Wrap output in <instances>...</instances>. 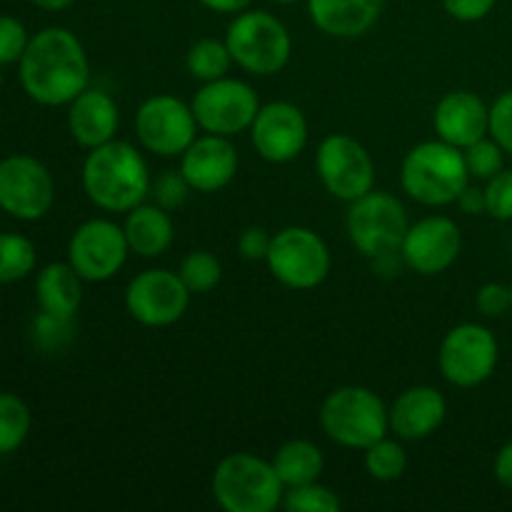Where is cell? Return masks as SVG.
Masks as SVG:
<instances>
[{
    "instance_id": "obj_1",
    "label": "cell",
    "mask_w": 512,
    "mask_h": 512,
    "mask_svg": "<svg viewBox=\"0 0 512 512\" xmlns=\"http://www.w3.org/2000/svg\"><path fill=\"white\" fill-rule=\"evenodd\" d=\"M18 73L30 100L58 108L88 88V53L78 35L68 28H45L30 38L18 63Z\"/></svg>"
},
{
    "instance_id": "obj_2",
    "label": "cell",
    "mask_w": 512,
    "mask_h": 512,
    "mask_svg": "<svg viewBox=\"0 0 512 512\" xmlns=\"http://www.w3.org/2000/svg\"><path fill=\"white\" fill-rule=\"evenodd\" d=\"M150 170L143 153L125 140H110L88 153L83 190L90 203L108 213H130L150 195Z\"/></svg>"
},
{
    "instance_id": "obj_3",
    "label": "cell",
    "mask_w": 512,
    "mask_h": 512,
    "mask_svg": "<svg viewBox=\"0 0 512 512\" xmlns=\"http://www.w3.org/2000/svg\"><path fill=\"white\" fill-rule=\"evenodd\" d=\"M400 185L415 203L425 208H445L458 203L470 185L463 150L445 140H425L403 158Z\"/></svg>"
},
{
    "instance_id": "obj_4",
    "label": "cell",
    "mask_w": 512,
    "mask_h": 512,
    "mask_svg": "<svg viewBox=\"0 0 512 512\" xmlns=\"http://www.w3.org/2000/svg\"><path fill=\"white\" fill-rule=\"evenodd\" d=\"M213 498L225 512H273L285 485L270 460L250 453L225 455L213 473Z\"/></svg>"
},
{
    "instance_id": "obj_5",
    "label": "cell",
    "mask_w": 512,
    "mask_h": 512,
    "mask_svg": "<svg viewBox=\"0 0 512 512\" xmlns=\"http://www.w3.org/2000/svg\"><path fill=\"white\" fill-rule=\"evenodd\" d=\"M320 425L333 443L365 450L388 435L390 418L378 393L363 385H343L320 405Z\"/></svg>"
},
{
    "instance_id": "obj_6",
    "label": "cell",
    "mask_w": 512,
    "mask_h": 512,
    "mask_svg": "<svg viewBox=\"0 0 512 512\" xmlns=\"http://www.w3.org/2000/svg\"><path fill=\"white\" fill-rule=\"evenodd\" d=\"M233 63L245 73L268 78L288 65L293 53V38L283 20L268 10H243L235 15L225 33Z\"/></svg>"
},
{
    "instance_id": "obj_7",
    "label": "cell",
    "mask_w": 512,
    "mask_h": 512,
    "mask_svg": "<svg viewBox=\"0 0 512 512\" xmlns=\"http://www.w3.org/2000/svg\"><path fill=\"white\" fill-rule=\"evenodd\" d=\"M345 228L353 248L373 260L378 255L400 250L410 228L408 210L395 195L370 190L363 198L350 203Z\"/></svg>"
},
{
    "instance_id": "obj_8",
    "label": "cell",
    "mask_w": 512,
    "mask_h": 512,
    "mask_svg": "<svg viewBox=\"0 0 512 512\" xmlns=\"http://www.w3.org/2000/svg\"><path fill=\"white\" fill-rule=\"evenodd\" d=\"M270 275L293 290H313L330 275V250L315 230L290 225L278 230L265 258Z\"/></svg>"
},
{
    "instance_id": "obj_9",
    "label": "cell",
    "mask_w": 512,
    "mask_h": 512,
    "mask_svg": "<svg viewBox=\"0 0 512 512\" xmlns=\"http://www.w3.org/2000/svg\"><path fill=\"white\" fill-rule=\"evenodd\" d=\"M500 360L498 338L480 323H460L448 330L438 350V368L455 388H478L495 373Z\"/></svg>"
},
{
    "instance_id": "obj_10",
    "label": "cell",
    "mask_w": 512,
    "mask_h": 512,
    "mask_svg": "<svg viewBox=\"0 0 512 512\" xmlns=\"http://www.w3.org/2000/svg\"><path fill=\"white\" fill-rule=\"evenodd\" d=\"M315 170L333 198L353 203L375 190V163L363 143L343 133L328 135L315 155Z\"/></svg>"
},
{
    "instance_id": "obj_11",
    "label": "cell",
    "mask_w": 512,
    "mask_h": 512,
    "mask_svg": "<svg viewBox=\"0 0 512 512\" xmlns=\"http://www.w3.org/2000/svg\"><path fill=\"white\" fill-rule=\"evenodd\" d=\"M193 108L175 95H153L135 113V133L148 153L160 158H180L198 138Z\"/></svg>"
},
{
    "instance_id": "obj_12",
    "label": "cell",
    "mask_w": 512,
    "mask_h": 512,
    "mask_svg": "<svg viewBox=\"0 0 512 512\" xmlns=\"http://www.w3.org/2000/svg\"><path fill=\"white\" fill-rule=\"evenodd\" d=\"M190 108H193L198 128L203 133L233 138V135L250 130L260 110V100L245 80L225 75L213 83H203Z\"/></svg>"
},
{
    "instance_id": "obj_13",
    "label": "cell",
    "mask_w": 512,
    "mask_h": 512,
    "mask_svg": "<svg viewBox=\"0 0 512 512\" xmlns=\"http://www.w3.org/2000/svg\"><path fill=\"white\" fill-rule=\"evenodd\" d=\"M130 255L123 225L105 218L85 220L68 243V263L85 283H105L115 278Z\"/></svg>"
},
{
    "instance_id": "obj_14",
    "label": "cell",
    "mask_w": 512,
    "mask_h": 512,
    "mask_svg": "<svg viewBox=\"0 0 512 512\" xmlns=\"http://www.w3.org/2000/svg\"><path fill=\"white\" fill-rule=\"evenodd\" d=\"M55 200L50 170L30 155H8L0 160V210L10 218L33 223L40 220Z\"/></svg>"
},
{
    "instance_id": "obj_15",
    "label": "cell",
    "mask_w": 512,
    "mask_h": 512,
    "mask_svg": "<svg viewBox=\"0 0 512 512\" xmlns=\"http://www.w3.org/2000/svg\"><path fill=\"white\" fill-rule=\"evenodd\" d=\"M188 305L190 290L173 270H143L125 288V310L145 328L175 325L185 315Z\"/></svg>"
},
{
    "instance_id": "obj_16",
    "label": "cell",
    "mask_w": 512,
    "mask_h": 512,
    "mask_svg": "<svg viewBox=\"0 0 512 512\" xmlns=\"http://www.w3.org/2000/svg\"><path fill=\"white\" fill-rule=\"evenodd\" d=\"M460 250H463V233L448 215L420 218L418 223L410 225L400 245L405 268L425 278L453 268L455 260L460 258Z\"/></svg>"
},
{
    "instance_id": "obj_17",
    "label": "cell",
    "mask_w": 512,
    "mask_h": 512,
    "mask_svg": "<svg viewBox=\"0 0 512 512\" xmlns=\"http://www.w3.org/2000/svg\"><path fill=\"white\" fill-rule=\"evenodd\" d=\"M250 140L260 158L268 163H290L308 145V120L295 103L273 100L268 105H260L250 125Z\"/></svg>"
},
{
    "instance_id": "obj_18",
    "label": "cell",
    "mask_w": 512,
    "mask_h": 512,
    "mask_svg": "<svg viewBox=\"0 0 512 512\" xmlns=\"http://www.w3.org/2000/svg\"><path fill=\"white\" fill-rule=\"evenodd\" d=\"M238 150L225 135H198L180 155V173L195 193H218L238 175Z\"/></svg>"
},
{
    "instance_id": "obj_19",
    "label": "cell",
    "mask_w": 512,
    "mask_h": 512,
    "mask_svg": "<svg viewBox=\"0 0 512 512\" xmlns=\"http://www.w3.org/2000/svg\"><path fill=\"white\" fill-rule=\"evenodd\" d=\"M448 415V400L433 385H413L403 390L388 408L390 430L398 435V440L418 443L430 438Z\"/></svg>"
},
{
    "instance_id": "obj_20",
    "label": "cell",
    "mask_w": 512,
    "mask_h": 512,
    "mask_svg": "<svg viewBox=\"0 0 512 512\" xmlns=\"http://www.w3.org/2000/svg\"><path fill=\"white\" fill-rule=\"evenodd\" d=\"M433 125L440 140L463 150L490 135V108L478 93L453 90L435 108Z\"/></svg>"
},
{
    "instance_id": "obj_21",
    "label": "cell",
    "mask_w": 512,
    "mask_h": 512,
    "mask_svg": "<svg viewBox=\"0 0 512 512\" xmlns=\"http://www.w3.org/2000/svg\"><path fill=\"white\" fill-rule=\"evenodd\" d=\"M118 125V103L105 90L85 88L78 98L68 103V130L75 143L83 148L93 150L115 140Z\"/></svg>"
},
{
    "instance_id": "obj_22",
    "label": "cell",
    "mask_w": 512,
    "mask_h": 512,
    "mask_svg": "<svg viewBox=\"0 0 512 512\" xmlns=\"http://www.w3.org/2000/svg\"><path fill=\"white\" fill-rule=\"evenodd\" d=\"M310 20L330 38L353 40L370 33L380 20L385 0H305Z\"/></svg>"
},
{
    "instance_id": "obj_23",
    "label": "cell",
    "mask_w": 512,
    "mask_h": 512,
    "mask_svg": "<svg viewBox=\"0 0 512 512\" xmlns=\"http://www.w3.org/2000/svg\"><path fill=\"white\" fill-rule=\"evenodd\" d=\"M125 238H128L130 253L140 258H158L173 245L175 225L170 210L155 203H140L130 213H125Z\"/></svg>"
},
{
    "instance_id": "obj_24",
    "label": "cell",
    "mask_w": 512,
    "mask_h": 512,
    "mask_svg": "<svg viewBox=\"0 0 512 512\" xmlns=\"http://www.w3.org/2000/svg\"><path fill=\"white\" fill-rule=\"evenodd\" d=\"M83 283L85 280L70 263L45 265L35 280V298L40 310L60 318H75L83 303Z\"/></svg>"
},
{
    "instance_id": "obj_25",
    "label": "cell",
    "mask_w": 512,
    "mask_h": 512,
    "mask_svg": "<svg viewBox=\"0 0 512 512\" xmlns=\"http://www.w3.org/2000/svg\"><path fill=\"white\" fill-rule=\"evenodd\" d=\"M273 468L285 488H298L320 480L325 470V455L315 443L303 438L288 440L273 453Z\"/></svg>"
},
{
    "instance_id": "obj_26",
    "label": "cell",
    "mask_w": 512,
    "mask_h": 512,
    "mask_svg": "<svg viewBox=\"0 0 512 512\" xmlns=\"http://www.w3.org/2000/svg\"><path fill=\"white\" fill-rule=\"evenodd\" d=\"M185 65L188 73L200 83H213L228 75L230 65H233V55H230L228 43L218 38H200L198 43L190 45L188 55H185Z\"/></svg>"
},
{
    "instance_id": "obj_27",
    "label": "cell",
    "mask_w": 512,
    "mask_h": 512,
    "mask_svg": "<svg viewBox=\"0 0 512 512\" xmlns=\"http://www.w3.org/2000/svg\"><path fill=\"white\" fill-rule=\"evenodd\" d=\"M33 415L23 398L0 393V455H10L28 440Z\"/></svg>"
},
{
    "instance_id": "obj_28",
    "label": "cell",
    "mask_w": 512,
    "mask_h": 512,
    "mask_svg": "<svg viewBox=\"0 0 512 512\" xmlns=\"http://www.w3.org/2000/svg\"><path fill=\"white\" fill-rule=\"evenodd\" d=\"M35 263H38V253L25 235L0 233V283H18L28 278Z\"/></svg>"
},
{
    "instance_id": "obj_29",
    "label": "cell",
    "mask_w": 512,
    "mask_h": 512,
    "mask_svg": "<svg viewBox=\"0 0 512 512\" xmlns=\"http://www.w3.org/2000/svg\"><path fill=\"white\" fill-rule=\"evenodd\" d=\"M365 453V470L378 483H395L403 478L405 468H408V453L398 440H390L388 435L373 443Z\"/></svg>"
},
{
    "instance_id": "obj_30",
    "label": "cell",
    "mask_w": 512,
    "mask_h": 512,
    "mask_svg": "<svg viewBox=\"0 0 512 512\" xmlns=\"http://www.w3.org/2000/svg\"><path fill=\"white\" fill-rule=\"evenodd\" d=\"M178 275L190 295H205L218 288V283L223 280V265L210 250H193L183 258Z\"/></svg>"
},
{
    "instance_id": "obj_31",
    "label": "cell",
    "mask_w": 512,
    "mask_h": 512,
    "mask_svg": "<svg viewBox=\"0 0 512 512\" xmlns=\"http://www.w3.org/2000/svg\"><path fill=\"white\" fill-rule=\"evenodd\" d=\"M283 508L288 512H338L343 508L338 493L320 485V480L298 488H285Z\"/></svg>"
},
{
    "instance_id": "obj_32",
    "label": "cell",
    "mask_w": 512,
    "mask_h": 512,
    "mask_svg": "<svg viewBox=\"0 0 512 512\" xmlns=\"http://www.w3.org/2000/svg\"><path fill=\"white\" fill-rule=\"evenodd\" d=\"M463 155H465V165H468L470 178L490 180L493 175H498L500 170H503L505 150L500 148L490 135H485V138H480L478 143L463 148Z\"/></svg>"
},
{
    "instance_id": "obj_33",
    "label": "cell",
    "mask_w": 512,
    "mask_h": 512,
    "mask_svg": "<svg viewBox=\"0 0 512 512\" xmlns=\"http://www.w3.org/2000/svg\"><path fill=\"white\" fill-rule=\"evenodd\" d=\"M73 338V318H60L40 310L38 318L33 320V340L43 350H60Z\"/></svg>"
},
{
    "instance_id": "obj_34",
    "label": "cell",
    "mask_w": 512,
    "mask_h": 512,
    "mask_svg": "<svg viewBox=\"0 0 512 512\" xmlns=\"http://www.w3.org/2000/svg\"><path fill=\"white\" fill-rule=\"evenodd\" d=\"M485 213L493 220H512V170H500L485 180Z\"/></svg>"
},
{
    "instance_id": "obj_35",
    "label": "cell",
    "mask_w": 512,
    "mask_h": 512,
    "mask_svg": "<svg viewBox=\"0 0 512 512\" xmlns=\"http://www.w3.org/2000/svg\"><path fill=\"white\" fill-rule=\"evenodd\" d=\"M193 193L190 183L185 180V175L178 170H165L163 175H158L153 185H150V195H153L155 205L165 210H175L188 200V195Z\"/></svg>"
},
{
    "instance_id": "obj_36",
    "label": "cell",
    "mask_w": 512,
    "mask_h": 512,
    "mask_svg": "<svg viewBox=\"0 0 512 512\" xmlns=\"http://www.w3.org/2000/svg\"><path fill=\"white\" fill-rule=\"evenodd\" d=\"M30 38L25 25L13 15H0V65L20 63Z\"/></svg>"
},
{
    "instance_id": "obj_37",
    "label": "cell",
    "mask_w": 512,
    "mask_h": 512,
    "mask_svg": "<svg viewBox=\"0 0 512 512\" xmlns=\"http://www.w3.org/2000/svg\"><path fill=\"white\" fill-rule=\"evenodd\" d=\"M490 138L512 155V90H505L490 105Z\"/></svg>"
},
{
    "instance_id": "obj_38",
    "label": "cell",
    "mask_w": 512,
    "mask_h": 512,
    "mask_svg": "<svg viewBox=\"0 0 512 512\" xmlns=\"http://www.w3.org/2000/svg\"><path fill=\"white\" fill-rule=\"evenodd\" d=\"M475 308L485 318H503L512 310V290L503 283H485L475 293Z\"/></svg>"
},
{
    "instance_id": "obj_39",
    "label": "cell",
    "mask_w": 512,
    "mask_h": 512,
    "mask_svg": "<svg viewBox=\"0 0 512 512\" xmlns=\"http://www.w3.org/2000/svg\"><path fill=\"white\" fill-rule=\"evenodd\" d=\"M270 243H273V235L268 230L260 228V225H250L238 238L240 258L248 260V263H260V260L268 258Z\"/></svg>"
},
{
    "instance_id": "obj_40",
    "label": "cell",
    "mask_w": 512,
    "mask_h": 512,
    "mask_svg": "<svg viewBox=\"0 0 512 512\" xmlns=\"http://www.w3.org/2000/svg\"><path fill=\"white\" fill-rule=\"evenodd\" d=\"M498 0H443V8L450 18L460 23H478L493 13Z\"/></svg>"
},
{
    "instance_id": "obj_41",
    "label": "cell",
    "mask_w": 512,
    "mask_h": 512,
    "mask_svg": "<svg viewBox=\"0 0 512 512\" xmlns=\"http://www.w3.org/2000/svg\"><path fill=\"white\" fill-rule=\"evenodd\" d=\"M493 475L505 490H510L512 493V440L510 443H505L503 448L498 450V455H495Z\"/></svg>"
},
{
    "instance_id": "obj_42",
    "label": "cell",
    "mask_w": 512,
    "mask_h": 512,
    "mask_svg": "<svg viewBox=\"0 0 512 512\" xmlns=\"http://www.w3.org/2000/svg\"><path fill=\"white\" fill-rule=\"evenodd\" d=\"M458 208L463 210L465 215L485 213V188H475V185H468V188L460 193Z\"/></svg>"
},
{
    "instance_id": "obj_43",
    "label": "cell",
    "mask_w": 512,
    "mask_h": 512,
    "mask_svg": "<svg viewBox=\"0 0 512 512\" xmlns=\"http://www.w3.org/2000/svg\"><path fill=\"white\" fill-rule=\"evenodd\" d=\"M203 8L213 10V13H225V15H238L243 10H248L253 5V0H198Z\"/></svg>"
},
{
    "instance_id": "obj_44",
    "label": "cell",
    "mask_w": 512,
    "mask_h": 512,
    "mask_svg": "<svg viewBox=\"0 0 512 512\" xmlns=\"http://www.w3.org/2000/svg\"><path fill=\"white\" fill-rule=\"evenodd\" d=\"M33 5H38L40 10H50V13H58V10L70 8L75 0H30Z\"/></svg>"
},
{
    "instance_id": "obj_45",
    "label": "cell",
    "mask_w": 512,
    "mask_h": 512,
    "mask_svg": "<svg viewBox=\"0 0 512 512\" xmlns=\"http://www.w3.org/2000/svg\"><path fill=\"white\" fill-rule=\"evenodd\" d=\"M273 3H278V5H293V3H300V0H273Z\"/></svg>"
},
{
    "instance_id": "obj_46",
    "label": "cell",
    "mask_w": 512,
    "mask_h": 512,
    "mask_svg": "<svg viewBox=\"0 0 512 512\" xmlns=\"http://www.w3.org/2000/svg\"><path fill=\"white\" fill-rule=\"evenodd\" d=\"M510 290H512V285H510Z\"/></svg>"
}]
</instances>
